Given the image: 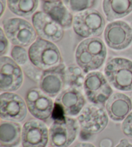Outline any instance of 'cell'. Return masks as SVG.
<instances>
[{
    "instance_id": "6da1fadb",
    "label": "cell",
    "mask_w": 132,
    "mask_h": 147,
    "mask_svg": "<svg viewBox=\"0 0 132 147\" xmlns=\"http://www.w3.org/2000/svg\"><path fill=\"white\" fill-rule=\"evenodd\" d=\"M105 44L99 38H87L79 44L75 51V61L84 73L101 68L106 58Z\"/></svg>"
},
{
    "instance_id": "7a4b0ae2",
    "label": "cell",
    "mask_w": 132,
    "mask_h": 147,
    "mask_svg": "<svg viewBox=\"0 0 132 147\" xmlns=\"http://www.w3.org/2000/svg\"><path fill=\"white\" fill-rule=\"evenodd\" d=\"M28 56L34 66L45 70L62 63V58L58 47L55 44L38 38L28 49Z\"/></svg>"
},
{
    "instance_id": "3957f363",
    "label": "cell",
    "mask_w": 132,
    "mask_h": 147,
    "mask_svg": "<svg viewBox=\"0 0 132 147\" xmlns=\"http://www.w3.org/2000/svg\"><path fill=\"white\" fill-rule=\"evenodd\" d=\"M104 74L111 85L121 91H132V61L123 57L108 60Z\"/></svg>"
},
{
    "instance_id": "277c9868",
    "label": "cell",
    "mask_w": 132,
    "mask_h": 147,
    "mask_svg": "<svg viewBox=\"0 0 132 147\" xmlns=\"http://www.w3.org/2000/svg\"><path fill=\"white\" fill-rule=\"evenodd\" d=\"M103 16L95 9H89L77 13L73 21V29L75 33L83 38L99 36L105 27Z\"/></svg>"
},
{
    "instance_id": "5b68a950",
    "label": "cell",
    "mask_w": 132,
    "mask_h": 147,
    "mask_svg": "<svg viewBox=\"0 0 132 147\" xmlns=\"http://www.w3.org/2000/svg\"><path fill=\"white\" fill-rule=\"evenodd\" d=\"M2 24L5 35L14 45L26 47L36 41V31L27 21L12 18L5 20Z\"/></svg>"
},
{
    "instance_id": "8992f818",
    "label": "cell",
    "mask_w": 132,
    "mask_h": 147,
    "mask_svg": "<svg viewBox=\"0 0 132 147\" xmlns=\"http://www.w3.org/2000/svg\"><path fill=\"white\" fill-rule=\"evenodd\" d=\"M83 88L87 99L99 106L104 105L113 94L107 79L99 72H92L86 76Z\"/></svg>"
},
{
    "instance_id": "52a82bcc",
    "label": "cell",
    "mask_w": 132,
    "mask_h": 147,
    "mask_svg": "<svg viewBox=\"0 0 132 147\" xmlns=\"http://www.w3.org/2000/svg\"><path fill=\"white\" fill-rule=\"evenodd\" d=\"M75 119L64 117L55 120L49 129V140L54 147H68L77 138L79 127Z\"/></svg>"
},
{
    "instance_id": "ba28073f",
    "label": "cell",
    "mask_w": 132,
    "mask_h": 147,
    "mask_svg": "<svg viewBox=\"0 0 132 147\" xmlns=\"http://www.w3.org/2000/svg\"><path fill=\"white\" fill-rule=\"evenodd\" d=\"M77 121L83 132L89 134H96L106 127L108 117L101 106L88 105L82 110Z\"/></svg>"
},
{
    "instance_id": "9c48e42d",
    "label": "cell",
    "mask_w": 132,
    "mask_h": 147,
    "mask_svg": "<svg viewBox=\"0 0 132 147\" xmlns=\"http://www.w3.org/2000/svg\"><path fill=\"white\" fill-rule=\"evenodd\" d=\"M25 101L28 111L36 119L46 122L52 116L54 103L51 97L40 88L29 89L26 94Z\"/></svg>"
},
{
    "instance_id": "30bf717a",
    "label": "cell",
    "mask_w": 132,
    "mask_h": 147,
    "mask_svg": "<svg viewBox=\"0 0 132 147\" xmlns=\"http://www.w3.org/2000/svg\"><path fill=\"white\" fill-rule=\"evenodd\" d=\"M104 40L110 49L122 51L132 43V28L123 21H115L108 24L104 30Z\"/></svg>"
},
{
    "instance_id": "8fae6325",
    "label": "cell",
    "mask_w": 132,
    "mask_h": 147,
    "mask_svg": "<svg viewBox=\"0 0 132 147\" xmlns=\"http://www.w3.org/2000/svg\"><path fill=\"white\" fill-rule=\"evenodd\" d=\"M27 115V106L22 97L12 92H4L0 96L1 119L22 122Z\"/></svg>"
},
{
    "instance_id": "7c38bea8",
    "label": "cell",
    "mask_w": 132,
    "mask_h": 147,
    "mask_svg": "<svg viewBox=\"0 0 132 147\" xmlns=\"http://www.w3.org/2000/svg\"><path fill=\"white\" fill-rule=\"evenodd\" d=\"M23 82V74L19 65L7 56L1 57L0 89L2 92H11L18 90Z\"/></svg>"
},
{
    "instance_id": "4fadbf2b",
    "label": "cell",
    "mask_w": 132,
    "mask_h": 147,
    "mask_svg": "<svg viewBox=\"0 0 132 147\" xmlns=\"http://www.w3.org/2000/svg\"><path fill=\"white\" fill-rule=\"evenodd\" d=\"M66 67L61 63L44 70L39 79V88L44 94L55 98L61 92L66 84Z\"/></svg>"
},
{
    "instance_id": "5bb4252c",
    "label": "cell",
    "mask_w": 132,
    "mask_h": 147,
    "mask_svg": "<svg viewBox=\"0 0 132 147\" xmlns=\"http://www.w3.org/2000/svg\"><path fill=\"white\" fill-rule=\"evenodd\" d=\"M49 131L41 121L28 120L22 128L23 147H46L48 142Z\"/></svg>"
},
{
    "instance_id": "9a60e30c",
    "label": "cell",
    "mask_w": 132,
    "mask_h": 147,
    "mask_svg": "<svg viewBox=\"0 0 132 147\" xmlns=\"http://www.w3.org/2000/svg\"><path fill=\"white\" fill-rule=\"evenodd\" d=\"M32 23L40 38L50 41L59 42L64 36V28L45 12L39 11L32 16Z\"/></svg>"
},
{
    "instance_id": "2e32d148",
    "label": "cell",
    "mask_w": 132,
    "mask_h": 147,
    "mask_svg": "<svg viewBox=\"0 0 132 147\" xmlns=\"http://www.w3.org/2000/svg\"><path fill=\"white\" fill-rule=\"evenodd\" d=\"M55 104L60 107L65 115L73 117L81 113L85 105L86 100L77 88H68L57 96Z\"/></svg>"
},
{
    "instance_id": "e0dca14e",
    "label": "cell",
    "mask_w": 132,
    "mask_h": 147,
    "mask_svg": "<svg viewBox=\"0 0 132 147\" xmlns=\"http://www.w3.org/2000/svg\"><path fill=\"white\" fill-rule=\"evenodd\" d=\"M106 109L111 119L116 122L122 121L131 112L132 102L125 94L114 93L107 101Z\"/></svg>"
},
{
    "instance_id": "ac0fdd59",
    "label": "cell",
    "mask_w": 132,
    "mask_h": 147,
    "mask_svg": "<svg viewBox=\"0 0 132 147\" xmlns=\"http://www.w3.org/2000/svg\"><path fill=\"white\" fill-rule=\"evenodd\" d=\"M42 8L44 12L64 29H68L73 26L72 13L61 0L44 1Z\"/></svg>"
},
{
    "instance_id": "d6986e66",
    "label": "cell",
    "mask_w": 132,
    "mask_h": 147,
    "mask_svg": "<svg viewBox=\"0 0 132 147\" xmlns=\"http://www.w3.org/2000/svg\"><path fill=\"white\" fill-rule=\"evenodd\" d=\"M22 131L21 125L16 122L1 121L0 125L1 147H15L20 145Z\"/></svg>"
},
{
    "instance_id": "ffe728a7",
    "label": "cell",
    "mask_w": 132,
    "mask_h": 147,
    "mask_svg": "<svg viewBox=\"0 0 132 147\" xmlns=\"http://www.w3.org/2000/svg\"><path fill=\"white\" fill-rule=\"evenodd\" d=\"M102 9L109 22L127 16L132 12V0H103Z\"/></svg>"
},
{
    "instance_id": "44dd1931",
    "label": "cell",
    "mask_w": 132,
    "mask_h": 147,
    "mask_svg": "<svg viewBox=\"0 0 132 147\" xmlns=\"http://www.w3.org/2000/svg\"><path fill=\"white\" fill-rule=\"evenodd\" d=\"M8 7L13 14L28 18L34 15L39 5V0H7Z\"/></svg>"
},
{
    "instance_id": "7402d4cb",
    "label": "cell",
    "mask_w": 132,
    "mask_h": 147,
    "mask_svg": "<svg viewBox=\"0 0 132 147\" xmlns=\"http://www.w3.org/2000/svg\"><path fill=\"white\" fill-rule=\"evenodd\" d=\"M83 69L75 65H70L66 69V84L70 88H81L84 84V79Z\"/></svg>"
},
{
    "instance_id": "603a6c76",
    "label": "cell",
    "mask_w": 132,
    "mask_h": 147,
    "mask_svg": "<svg viewBox=\"0 0 132 147\" xmlns=\"http://www.w3.org/2000/svg\"><path fill=\"white\" fill-rule=\"evenodd\" d=\"M65 5L70 11L79 13L90 9L96 5V0H63Z\"/></svg>"
},
{
    "instance_id": "cb8c5ba5",
    "label": "cell",
    "mask_w": 132,
    "mask_h": 147,
    "mask_svg": "<svg viewBox=\"0 0 132 147\" xmlns=\"http://www.w3.org/2000/svg\"><path fill=\"white\" fill-rule=\"evenodd\" d=\"M11 56L12 59L20 65H24L28 61V54L23 47L15 45L11 51Z\"/></svg>"
},
{
    "instance_id": "d4e9b609",
    "label": "cell",
    "mask_w": 132,
    "mask_h": 147,
    "mask_svg": "<svg viewBox=\"0 0 132 147\" xmlns=\"http://www.w3.org/2000/svg\"><path fill=\"white\" fill-rule=\"evenodd\" d=\"M122 130L124 134L132 138V112H131L122 124Z\"/></svg>"
},
{
    "instance_id": "484cf974",
    "label": "cell",
    "mask_w": 132,
    "mask_h": 147,
    "mask_svg": "<svg viewBox=\"0 0 132 147\" xmlns=\"http://www.w3.org/2000/svg\"><path fill=\"white\" fill-rule=\"evenodd\" d=\"M7 37L5 36L4 30L3 28H0V54L1 57L3 56L7 53L9 49V41Z\"/></svg>"
},
{
    "instance_id": "4316f807",
    "label": "cell",
    "mask_w": 132,
    "mask_h": 147,
    "mask_svg": "<svg viewBox=\"0 0 132 147\" xmlns=\"http://www.w3.org/2000/svg\"><path fill=\"white\" fill-rule=\"evenodd\" d=\"M115 147H132V145L126 139H123Z\"/></svg>"
},
{
    "instance_id": "83f0119b",
    "label": "cell",
    "mask_w": 132,
    "mask_h": 147,
    "mask_svg": "<svg viewBox=\"0 0 132 147\" xmlns=\"http://www.w3.org/2000/svg\"><path fill=\"white\" fill-rule=\"evenodd\" d=\"M0 3H1V14H0V17H1L4 13L5 7H6V0H0Z\"/></svg>"
},
{
    "instance_id": "f1b7e54d",
    "label": "cell",
    "mask_w": 132,
    "mask_h": 147,
    "mask_svg": "<svg viewBox=\"0 0 132 147\" xmlns=\"http://www.w3.org/2000/svg\"><path fill=\"white\" fill-rule=\"evenodd\" d=\"M73 147H95V146L88 143H80L77 144Z\"/></svg>"
},
{
    "instance_id": "f546056e",
    "label": "cell",
    "mask_w": 132,
    "mask_h": 147,
    "mask_svg": "<svg viewBox=\"0 0 132 147\" xmlns=\"http://www.w3.org/2000/svg\"><path fill=\"white\" fill-rule=\"evenodd\" d=\"M43 1H55V0H43Z\"/></svg>"
},
{
    "instance_id": "4dcf8cb0",
    "label": "cell",
    "mask_w": 132,
    "mask_h": 147,
    "mask_svg": "<svg viewBox=\"0 0 132 147\" xmlns=\"http://www.w3.org/2000/svg\"><path fill=\"white\" fill-rule=\"evenodd\" d=\"M48 147H54V146H48Z\"/></svg>"
}]
</instances>
